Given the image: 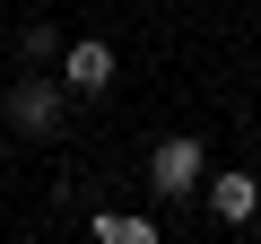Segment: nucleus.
Returning a JSON list of instances; mask_svg holds the SVG:
<instances>
[{
	"label": "nucleus",
	"mask_w": 261,
	"mask_h": 244,
	"mask_svg": "<svg viewBox=\"0 0 261 244\" xmlns=\"http://www.w3.org/2000/svg\"><path fill=\"white\" fill-rule=\"evenodd\" d=\"M61 70H70V87H105L113 79V44H61Z\"/></svg>",
	"instance_id": "nucleus-4"
},
{
	"label": "nucleus",
	"mask_w": 261,
	"mask_h": 244,
	"mask_svg": "<svg viewBox=\"0 0 261 244\" xmlns=\"http://www.w3.org/2000/svg\"><path fill=\"white\" fill-rule=\"evenodd\" d=\"M148 183H157L166 201H183V192L200 183V140H192V131H174V140H166V149L148 157Z\"/></svg>",
	"instance_id": "nucleus-1"
},
{
	"label": "nucleus",
	"mask_w": 261,
	"mask_h": 244,
	"mask_svg": "<svg viewBox=\"0 0 261 244\" xmlns=\"http://www.w3.org/2000/svg\"><path fill=\"white\" fill-rule=\"evenodd\" d=\"M209 209H218L226 227H244V218L261 209V183H252V175H218V183H209Z\"/></svg>",
	"instance_id": "nucleus-3"
},
{
	"label": "nucleus",
	"mask_w": 261,
	"mask_h": 244,
	"mask_svg": "<svg viewBox=\"0 0 261 244\" xmlns=\"http://www.w3.org/2000/svg\"><path fill=\"white\" fill-rule=\"evenodd\" d=\"M9 122H18V131H53V122H61V87L27 79V87L9 96Z\"/></svg>",
	"instance_id": "nucleus-2"
},
{
	"label": "nucleus",
	"mask_w": 261,
	"mask_h": 244,
	"mask_svg": "<svg viewBox=\"0 0 261 244\" xmlns=\"http://www.w3.org/2000/svg\"><path fill=\"white\" fill-rule=\"evenodd\" d=\"M96 235H105V244H157V218H140V209H105Z\"/></svg>",
	"instance_id": "nucleus-5"
}]
</instances>
